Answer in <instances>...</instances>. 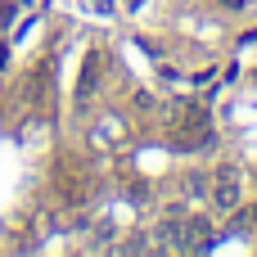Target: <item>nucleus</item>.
Wrapping results in <instances>:
<instances>
[{"mask_svg": "<svg viewBox=\"0 0 257 257\" xmlns=\"http://www.w3.org/2000/svg\"><path fill=\"white\" fill-rule=\"evenodd\" d=\"M208 212L217 217V221H230L244 203H248V190H244V167L239 163H217L212 167V185H208Z\"/></svg>", "mask_w": 257, "mask_h": 257, "instance_id": "f257e3e1", "label": "nucleus"}, {"mask_svg": "<svg viewBox=\"0 0 257 257\" xmlns=\"http://www.w3.org/2000/svg\"><path fill=\"white\" fill-rule=\"evenodd\" d=\"M104 68H108V50H104V45H90L86 59H81V72H77V90H72V108H77V113H86V108L99 99Z\"/></svg>", "mask_w": 257, "mask_h": 257, "instance_id": "f03ea898", "label": "nucleus"}, {"mask_svg": "<svg viewBox=\"0 0 257 257\" xmlns=\"http://www.w3.org/2000/svg\"><path fill=\"white\" fill-rule=\"evenodd\" d=\"M212 230H217V217H212V212L181 217V239H176V248H181V253H190V248H208V244H212Z\"/></svg>", "mask_w": 257, "mask_h": 257, "instance_id": "7ed1b4c3", "label": "nucleus"}, {"mask_svg": "<svg viewBox=\"0 0 257 257\" xmlns=\"http://www.w3.org/2000/svg\"><path fill=\"white\" fill-rule=\"evenodd\" d=\"M212 81H217V63H208V68L190 72V86H212Z\"/></svg>", "mask_w": 257, "mask_h": 257, "instance_id": "20e7f679", "label": "nucleus"}, {"mask_svg": "<svg viewBox=\"0 0 257 257\" xmlns=\"http://www.w3.org/2000/svg\"><path fill=\"white\" fill-rule=\"evenodd\" d=\"M212 5H221V9H230V14H244V9H248V0H212Z\"/></svg>", "mask_w": 257, "mask_h": 257, "instance_id": "39448f33", "label": "nucleus"}, {"mask_svg": "<svg viewBox=\"0 0 257 257\" xmlns=\"http://www.w3.org/2000/svg\"><path fill=\"white\" fill-rule=\"evenodd\" d=\"M239 45H257V27H248V32H239Z\"/></svg>", "mask_w": 257, "mask_h": 257, "instance_id": "423d86ee", "label": "nucleus"}, {"mask_svg": "<svg viewBox=\"0 0 257 257\" xmlns=\"http://www.w3.org/2000/svg\"><path fill=\"white\" fill-rule=\"evenodd\" d=\"M253 81H257V68H253Z\"/></svg>", "mask_w": 257, "mask_h": 257, "instance_id": "0eeeda50", "label": "nucleus"}]
</instances>
